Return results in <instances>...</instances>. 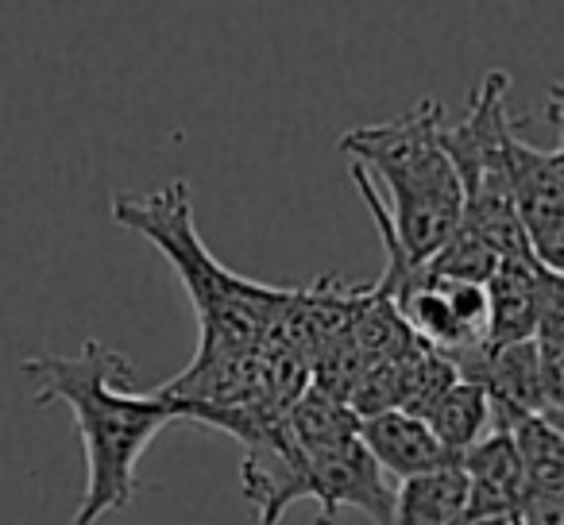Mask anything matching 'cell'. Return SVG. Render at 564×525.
I'll return each mask as SVG.
<instances>
[{
    "label": "cell",
    "mask_w": 564,
    "mask_h": 525,
    "mask_svg": "<svg viewBox=\"0 0 564 525\" xmlns=\"http://www.w3.org/2000/svg\"><path fill=\"white\" fill-rule=\"evenodd\" d=\"M240 445V486L259 522L274 525L294 502L310 499L306 456H302L299 440L286 425V409H267Z\"/></svg>",
    "instance_id": "obj_6"
},
{
    "label": "cell",
    "mask_w": 564,
    "mask_h": 525,
    "mask_svg": "<svg viewBox=\"0 0 564 525\" xmlns=\"http://www.w3.org/2000/svg\"><path fill=\"white\" fill-rule=\"evenodd\" d=\"M533 360H538V379L541 394H545V406L553 417L564 414V298L553 302L545 309V317L538 321L530 337Z\"/></svg>",
    "instance_id": "obj_12"
},
{
    "label": "cell",
    "mask_w": 564,
    "mask_h": 525,
    "mask_svg": "<svg viewBox=\"0 0 564 525\" xmlns=\"http://www.w3.org/2000/svg\"><path fill=\"white\" fill-rule=\"evenodd\" d=\"M487 294V344H522L533 337L538 321L553 302L564 298L561 271H549L545 263L525 255L499 259V267L484 283Z\"/></svg>",
    "instance_id": "obj_7"
},
{
    "label": "cell",
    "mask_w": 564,
    "mask_h": 525,
    "mask_svg": "<svg viewBox=\"0 0 564 525\" xmlns=\"http://www.w3.org/2000/svg\"><path fill=\"white\" fill-rule=\"evenodd\" d=\"M441 120H445V105L425 97L394 120L348 128L337 143L352 158V166H360L368 178L376 174L391 189L387 217L402 251L422 267L456 232L464 212L460 178L437 140Z\"/></svg>",
    "instance_id": "obj_3"
},
{
    "label": "cell",
    "mask_w": 564,
    "mask_h": 525,
    "mask_svg": "<svg viewBox=\"0 0 564 525\" xmlns=\"http://www.w3.org/2000/svg\"><path fill=\"white\" fill-rule=\"evenodd\" d=\"M112 220L128 232H140L166 255L186 286L197 314V356L209 352H251L279 325L291 291L286 286L251 283L236 275L202 243L194 228V201L186 182L155 189L151 197L117 194L112 197Z\"/></svg>",
    "instance_id": "obj_2"
},
{
    "label": "cell",
    "mask_w": 564,
    "mask_h": 525,
    "mask_svg": "<svg viewBox=\"0 0 564 525\" xmlns=\"http://www.w3.org/2000/svg\"><path fill=\"white\" fill-rule=\"evenodd\" d=\"M422 422L430 425L437 445L460 463V456L491 433V406H487V394L479 391L476 383L456 379V383L425 409Z\"/></svg>",
    "instance_id": "obj_10"
},
{
    "label": "cell",
    "mask_w": 564,
    "mask_h": 525,
    "mask_svg": "<svg viewBox=\"0 0 564 525\" xmlns=\"http://www.w3.org/2000/svg\"><path fill=\"white\" fill-rule=\"evenodd\" d=\"M518 452L530 491H564V440L561 425H549L545 417H518L502 429Z\"/></svg>",
    "instance_id": "obj_11"
},
{
    "label": "cell",
    "mask_w": 564,
    "mask_h": 525,
    "mask_svg": "<svg viewBox=\"0 0 564 525\" xmlns=\"http://www.w3.org/2000/svg\"><path fill=\"white\" fill-rule=\"evenodd\" d=\"M302 456H306L310 471V499L317 502V522L337 525L340 510L356 506L376 525H391L394 491L368 456V448L360 445V429L325 440V445L302 448Z\"/></svg>",
    "instance_id": "obj_5"
},
{
    "label": "cell",
    "mask_w": 564,
    "mask_h": 525,
    "mask_svg": "<svg viewBox=\"0 0 564 525\" xmlns=\"http://www.w3.org/2000/svg\"><path fill=\"white\" fill-rule=\"evenodd\" d=\"M24 375L35 379V406L63 402L78 422L86 448V494L70 525H97L135 499V468L148 445L182 422L178 409L159 394H135L128 386L132 363L101 340H86L74 356L40 352L24 360Z\"/></svg>",
    "instance_id": "obj_1"
},
{
    "label": "cell",
    "mask_w": 564,
    "mask_h": 525,
    "mask_svg": "<svg viewBox=\"0 0 564 525\" xmlns=\"http://www.w3.org/2000/svg\"><path fill=\"white\" fill-rule=\"evenodd\" d=\"M360 445L368 448V456L376 460V468L383 471V475H394V479H402V483L456 463L453 456L437 445L430 425H425L422 417L402 414V409H383V414L360 417Z\"/></svg>",
    "instance_id": "obj_8"
},
{
    "label": "cell",
    "mask_w": 564,
    "mask_h": 525,
    "mask_svg": "<svg viewBox=\"0 0 564 525\" xmlns=\"http://www.w3.org/2000/svg\"><path fill=\"white\" fill-rule=\"evenodd\" d=\"M468 510V479L460 463L406 479L394 491L391 525H456Z\"/></svg>",
    "instance_id": "obj_9"
},
{
    "label": "cell",
    "mask_w": 564,
    "mask_h": 525,
    "mask_svg": "<svg viewBox=\"0 0 564 525\" xmlns=\"http://www.w3.org/2000/svg\"><path fill=\"white\" fill-rule=\"evenodd\" d=\"M507 186L518 228L530 243L533 259L549 271H561L564 255V143L549 151L530 147L522 135L507 143Z\"/></svg>",
    "instance_id": "obj_4"
}]
</instances>
